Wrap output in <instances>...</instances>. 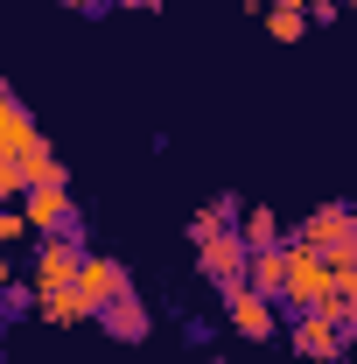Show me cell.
Listing matches in <instances>:
<instances>
[{
	"instance_id": "obj_19",
	"label": "cell",
	"mask_w": 357,
	"mask_h": 364,
	"mask_svg": "<svg viewBox=\"0 0 357 364\" xmlns=\"http://www.w3.org/2000/svg\"><path fill=\"white\" fill-rule=\"evenodd\" d=\"M267 7H309V0H267Z\"/></svg>"
},
{
	"instance_id": "obj_14",
	"label": "cell",
	"mask_w": 357,
	"mask_h": 364,
	"mask_svg": "<svg viewBox=\"0 0 357 364\" xmlns=\"http://www.w3.org/2000/svg\"><path fill=\"white\" fill-rule=\"evenodd\" d=\"M302 28H309V7H267V36L273 43H302Z\"/></svg>"
},
{
	"instance_id": "obj_17",
	"label": "cell",
	"mask_w": 357,
	"mask_h": 364,
	"mask_svg": "<svg viewBox=\"0 0 357 364\" xmlns=\"http://www.w3.org/2000/svg\"><path fill=\"white\" fill-rule=\"evenodd\" d=\"M7 287H14V280H7V252H0V301H7Z\"/></svg>"
},
{
	"instance_id": "obj_18",
	"label": "cell",
	"mask_w": 357,
	"mask_h": 364,
	"mask_svg": "<svg viewBox=\"0 0 357 364\" xmlns=\"http://www.w3.org/2000/svg\"><path fill=\"white\" fill-rule=\"evenodd\" d=\"M63 7H78V14H98V0H63Z\"/></svg>"
},
{
	"instance_id": "obj_20",
	"label": "cell",
	"mask_w": 357,
	"mask_h": 364,
	"mask_svg": "<svg viewBox=\"0 0 357 364\" xmlns=\"http://www.w3.org/2000/svg\"><path fill=\"white\" fill-rule=\"evenodd\" d=\"M127 7H161V0H127Z\"/></svg>"
},
{
	"instance_id": "obj_12",
	"label": "cell",
	"mask_w": 357,
	"mask_h": 364,
	"mask_svg": "<svg viewBox=\"0 0 357 364\" xmlns=\"http://www.w3.org/2000/svg\"><path fill=\"white\" fill-rule=\"evenodd\" d=\"M98 322H105L112 336H127V343H134V336H147V309H140L134 294H119L112 309H98Z\"/></svg>"
},
{
	"instance_id": "obj_6",
	"label": "cell",
	"mask_w": 357,
	"mask_h": 364,
	"mask_svg": "<svg viewBox=\"0 0 357 364\" xmlns=\"http://www.w3.org/2000/svg\"><path fill=\"white\" fill-rule=\"evenodd\" d=\"M78 259H85L78 231H63V238H43V252H36V294H43V287H70V280H78Z\"/></svg>"
},
{
	"instance_id": "obj_4",
	"label": "cell",
	"mask_w": 357,
	"mask_h": 364,
	"mask_svg": "<svg viewBox=\"0 0 357 364\" xmlns=\"http://www.w3.org/2000/svg\"><path fill=\"white\" fill-rule=\"evenodd\" d=\"M70 287L85 294L91 316H98V309H112L119 294H134V287H127V267H119V259H98V252H85V259H78V280H70Z\"/></svg>"
},
{
	"instance_id": "obj_11",
	"label": "cell",
	"mask_w": 357,
	"mask_h": 364,
	"mask_svg": "<svg viewBox=\"0 0 357 364\" xmlns=\"http://www.w3.org/2000/svg\"><path fill=\"white\" fill-rule=\"evenodd\" d=\"M36 316L56 322V329H70V322H85L91 309H85V294H78V287H43V294H36Z\"/></svg>"
},
{
	"instance_id": "obj_7",
	"label": "cell",
	"mask_w": 357,
	"mask_h": 364,
	"mask_svg": "<svg viewBox=\"0 0 357 364\" xmlns=\"http://www.w3.org/2000/svg\"><path fill=\"white\" fill-rule=\"evenodd\" d=\"M294 350H302V358H343V322H329L322 316V309H309V316L294 322Z\"/></svg>"
},
{
	"instance_id": "obj_8",
	"label": "cell",
	"mask_w": 357,
	"mask_h": 364,
	"mask_svg": "<svg viewBox=\"0 0 357 364\" xmlns=\"http://www.w3.org/2000/svg\"><path fill=\"white\" fill-rule=\"evenodd\" d=\"M43 140V127L28 119V105L14 98V91L0 85V154H21V147H36Z\"/></svg>"
},
{
	"instance_id": "obj_3",
	"label": "cell",
	"mask_w": 357,
	"mask_h": 364,
	"mask_svg": "<svg viewBox=\"0 0 357 364\" xmlns=\"http://www.w3.org/2000/svg\"><path fill=\"white\" fill-rule=\"evenodd\" d=\"M21 225L43 231V238L78 231V218H70V182H28V189H21Z\"/></svg>"
},
{
	"instance_id": "obj_1",
	"label": "cell",
	"mask_w": 357,
	"mask_h": 364,
	"mask_svg": "<svg viewBox=\"0 0 357 364\" xmlns=\"http://www.w3.org/2000/svg\"><path fill=\"white\" fill-rule=\"evenodd\" d=\"M287 252V273H280V294L309 316V309H322V294H329V259L315 252V245H302V238H287L280 245Z\"/></svg>"
},
{
	"instance_id": "obj_5",
	"label": "cell",
	"mask_w": 357,
	"mask_h": 364,
	"mask_svg": "<svg viewBox=\"0 0 357 364\" xmlns=\"http://www.w3.org/2000/svg\"><path fill=\"white\" fill-rule=\"evenodd\" d=\"M224 316H231L238 336H252V343H267V336H273V301H267V294H252L245 280L224 287Z\"/></svg>"
},
{
	"instance_id": "obj_16",
	"label": "cell",
	"mask_w": 357,
	"mask_h": 364,
	"mask_svg": "<svg viewBox=\"0 0 357 364\" xmlns=\"http://www.w3.org/2000/svg\"><path fill=\"white\" fill-rule=\"evenodd\" d=\"M14 238H28V225H21V210H14V203H0V252H7Z\"/></svg>"
},
{
	"instance_id": "obj_15",
	"label": "cell",
	"mask_w": 357,
	"mask_h": 364,
	"mask_svg": "<svg viewBox=\"0 0 357 364\" xmlns=\"http://www.w3.org/2000/svg\"><path fill=\"white\" fill-rule=\"evenodd\" d=\"M21 189H28V147L21 154H0V203H14Z\"/></svg>"
},
{
	"instance_id": "obj_2",
	"label": "cell",
	"mask_w": 357,
	"mask_h": 364,
	"mask_svg": "<svg viewBox=\"0 0 357 364\" xmlns=\"http://www.w3.org/2000/svg\"><path fill=\"white\" fill-rule=\"evenodd\" d=\"M294 238H302V245H315L329 267H351V259H357V210L329 203V210L302 218V231H294Z\"/></svg>"
},
{
	"instance_id": "obj_21",
	"label": "cell",
	"mask_w": 357,
	"mask_h": 364,
	"mask_svg": "<svg viewBox=\"0 0 357 364\" xmlns=\"http://www.w3.org/2000/svg\"><path fill=\"white\" fill-rule=\"evenodd\" d=\"M351 322H357V316H351Z\"/></svg>"
},
{
	"instance_id": "obj_10",
	"label": "cell",
	"mask_w": 357,
	"mask_h": 364,
	"mask_svg": "<svg viewBox=\"0 0 357 364\" xmlns=\"http://www.w3.org/2000/svg\"><path fill=\"white\" fill-rule=\"evenodd\" d=\"M322 316L351 329V316H357V259H351V267H329V294H322Z\"/></svg>"
},
{
	"instance_id": "obj_13",
	"label": "cell",
	"mask_w": 357,
	"mask_h": 364,
	"mask_svg": "<svg viewBox=\"0 0 357 364\" xmlns=\"http://www.w3.org/2000/svg\"><path fill=\"white\" fill-rule=\"evenodd\" d=\"M238 238H245V252H260V245H280V218H273V210H245Z\"/></svg>"
},
{
	"instance_id": "obj_9",
	"label": "cell",
	"mask_w": 357,
	"mask_h": 364,
	"mask_svg": "<svg viewBox=\"0 0 357 364\" xmlns=\"http://www.w3.org/2000/svg\"><path fill=\"white\" fill-rule=\"evenodd\" d=\"M280 273H287V252H280V245H260V252H245V287H252V294H280Z\"/></svg>"
}]
</instances>
